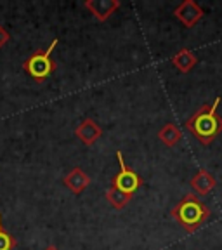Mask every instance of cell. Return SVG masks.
I'll list each match as a JSON object with an SVG mask.
<instances>
[{"label":"cell","mask_w":222,"mask_h":250,"mask_svg":"<svg viewBox=\"0 0 222 250\" xmlns=\"http://www.w3.org/2000/svg\"><path fill=\"white\" fill-rule=\"evenodd\" d=\"M18 245V240L11 233L4 231L2 228V215H0V250H14Z\"/></svg>","instance_id":"cell-13"},{"label":"cell","mask_w":222,"mask_h":250,"mask_svg":"<svg viewBox=\"0 0 222 250\" xmlns=\"http://www.w3.org/2000/svg\"><path fill=\"white\" fill-rule=\"evenodd\" d=\"M174 16H176L177 20L186 28H193L202 20L203 16H205V12H203V9L196 4L195 0H184V2H181V4L174 9Z\"/></svg>","instance_id":"cell-5"},{"label":"cell","mask_w":222,"mask_h":250,"mask_svg":"<svg viewBox=\"0 0 222 250\" xmlns=\"http://www.w3.org/2000/svg\"><path fill=\"white\" fill-rule=\"evenodd\" d=\"M158 139L163 143L168 148H174L176 145H179L182 139V132L176 124H165L160 130H158Z\"/></svg>","instance_id":"cell-11"},{"label":"cell","mask_w":222,"mask_h":250,"mask_svg":"<svg viewBox=\"0 0 222 250\" xmlns=\"http://www.w3.org/2000/svg\"><path fill=\"white\" fill-rule=\"evenodd\" d=\"M75 136L82 141L85 146H94L102 137V129L99 127V124L96 120L85 118V120H82L77 125Z\"/></svg>","instance_id":"cell-7"},{"label":"cell","mask_w":222,"mask_h":250,"mask_svg":"<svg viewBox=\"0 0 222 250\" xmlns=\"http://www.w3.org/2000/svg\"><path fill=\"white\" fill-rule=\"evenodd\" d=\"M62 184H64L71 193L80 195V193L85 191V188L90 184V177L83 172L82 167H73L66 176L62 177Z\"/></svg>","instance_id":"cell-8"},{"label":"cell","mask_w":222,"mask_h":250,"mask_svg":"<svg viewBox=\"0 0 222 250\" xmlns=\"http://www.w3.org/2000/svg\"><path fill=\"white\" fill-rule=\"evenodd\" d=\"M170 62L181 71V73H189V71L198 64V58H196L195 52L184 47V49H179V51L174 54V58L170 59Z\"/></svg>","instance_id":"cell-10"},{"label":"cell","mask_w":222,"mask_h":250,"mask_svg":"<svg viewBox=\"0 0 222 250\" xmlns=\"http://www.w3.org/2000/svg\"><path fill=\"white\" fill-rule=\"evenodd\" d=\"M120 2L118 0H85L83 7L90 12L98 21H106L111 18L115 11L120 9Z\"/></svg>","instance_id":"cell-6"},{"label":"cell","mask_w":222,"mask_h":250,"mask_svg":"<svg viewBox=\"0 0 222 250\" xmlns=\"http://www.w3.org/2000/svg\"><path fill=\"white\" fill-rule=\"evenodd\" d=\"M222 99L215 98L212 104H203L195 111L191 118H187L184 127H186L193 136L196 137L200 145L208 146L215 141V137L222 132V117L217 113V108Z\"/></svg>","instance_id":"cell-1"},{"label":"cell","mask_w":222,"mask_h":250,"mask_svg":"<svg viewBox=\"0 0 222 250\" xmlns=\"http://www.w3.org/2000/svg\"><path fill=\"white\" fill-rule=\"evenodd\" d=\"M9 40H11V35H9V31L5 30V28L2 26V24H0V49H2V47H4L5 43L9 42Z\"/></svg>","instance_id":"cell-14"},{"label":"cell","mask_w":222,"mask_h":250,"mask_svg":"<svg viewBox=\"0 0 222 250\" xmlns=\"http://www.w3.org/2000/svg\"><path fill=\"white\" fill-rule=\"evenodd\" d=\"M104 196H106V200L113 205V208H117V210H123V208L130 203V200H132L130 195H125V193L118 191V189H115V188H111V186H109V189L106 191Z\"/></svg>","instance_id":"cell-12"},{"label":"cell","mask_w":222,"mask_h":250,"mask_svg":"<svg viewBox=\"0 0 222 250\" xmlns=\"http://www.w3.org/2000/svg\"><path fill=\"white\" fill-rule=\"evenodd\" d=\"M117 160H118V164H120V172H118L117 176L111 179V188H115V189H118V191L125 193V195L134 196L137 193V189L142 188L144 179H142L136 170H132L130 167H127V164H125L123 155H121L120 149L117 151Z\"/></svg>","instance_id":"cell-4"},{"label":"cell","mask_w":222,"mask_h":250,"mask_svg":"<svg viewBox=\"0 0 222 250\" xmlns=\"http://www.w3.org/2000/svg\"><path fill=\"white\" fill-rule=\"evenodd\" d=\"M191 188L198 195L207 196L217 188V181H215V177L212 176L207 168H200L195 176L191 177Z\"/></svg>","instance_id":"cell-9"},{"label":"cell","mask_w":222,"mask_h":250,"mask_svg":"<svg viewBox=\"0 0 222 250\" xmlns=\"http://www.w3.org/2000/svg\"><path fill=\"white\" fill-rule=\"evenodd\" d=\"M170 215L184 231L195 233L210 219L212 212L207 203H203L193 193H187V195L182 196L181 202H177L174 205V208L170 210Z\"/></svg>","instance_id":"cell-2"},{"label":"cell","mask_w":222,"mask_h":250,"mask_svg":"<svg viewBox=\"0 0 222 250\" xmlns=\"http://www.w3.org/2000/svg\"><path fill=\"white\" fill-rule=\"evenodd\" d=\"M59 40L54 39L49 49H37L28 59L23 61V70L30 75L37 82H43L45 78H49L56 70H58V62L52 59V52H54L56 45Z\"/></svg>","instance_id":"cell-3"},{"label":"cell","mask_w":222,"mask_h":250,"mask_svg":"<svg viewBox=\"0 0 222 250\" xmlns=\"http://www.w3.org/2000/svg\"><path fill=\"white\" fill-rule=\"evenodd\" d=\"M43 250H59V249H58L56 245H49V247H45Z\"/></svg>","instance_id":"cell-15"}]
</instances>
